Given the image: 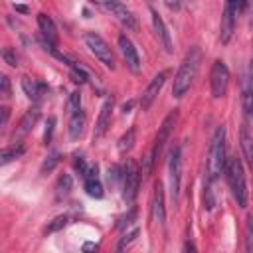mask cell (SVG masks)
Here are the masks:
<instances>
[{"mask_svg": "<svg viewBox=\"0 0 253 253\" xmlns=\"http://www.w3.org/2000/svg\"><path fill=\"white\" fill-rule=\"evenodd\" d=\"M200 63H202V49L198 45H192L186 53V57L182 59L176 75H174V83H172V95L176 99L184 97L186 91L192 87L196 75H198V69H200Z\"/></svg>", "mask_w": 253, "mask_h": 253, "instance_id": "cell-1", "label": "cell"}, {"mask_svg": "<svg viewBox=\"0 0 253 253\" xmlns=\"http://www.w3.org/2000/svg\"><path fill=\"white\" fill-rule=\"evenodd\" d=\"M225 162H227V156H225V126H217L213 136H211V144H210V152H208L206 180L215 182L219 178V174L223 172Z\"/></svg>", "mask_w": 253, "mask_h": 253, "instance_id": "cell-2", "label": "cell"}, {"mask_svg": "<svg viewBox=\"0 0 253 253\" xmlns=\"http://www.w3.org/2000/svg\"><path fill=\"white\" fill-rule=\"evenodd\" d=\"M223 174H225V180H227V186L231 190L233 200L237 202L239 208H245L247 206V184H245V174H243L241 160L237 156H229L227 162H225Z\"/></svg>", "mask_w": 253, "mask_h": 253, "instance_id": "cell-3", "label": "cell"}, {"mask_svg": "<svg viewBox=\"0 0 253 253\" xmlns=\"http://www.w3.org/2000/svg\"><path fill=\"white\" fill-rule=\"evenodd\" d=\"M176 119H178V113H176V111H172L170 115H166V117H164L162 125L158 126V132H156V138H154V142H152V148L148 150V154H146V158H144V168H142V172H144V174H150V172H152L156 158L160 156V152H162L164 144L168 142V138H170V134H172V130H174Z\"/></svg>", "mask_w": 253, "mask_h": 253, "instance_id": "cell-4", "label": "cell"}, {"mask_svg": "<svg viewBox=\"0 0 253 253\" xmlns=\"http://www.w3.org/2000/svg\"><path fill=\"white\" fill-rule=\"evenodd\" d=\"M168 182H170V198L172 204L178 206L182 192V148L176 144L168 156Z\"/></svg>", "mask_w": 253, "mask_h": 253, "instance_id": "cell-5", "label": "cell"}, {"mask_svg": "<svg viewBox=\"0 0 253 253\" xmlns=\"http://www.w3.org/2000/svg\"><path fill=\"white\" fill-rule=\"evenodd\" d=\"M91 4H95L99 10H103L105 14L113 16L117 22H121L125 28L128 30H136V18L134 14L121 2V0H89Z\"/></svg>", "mask_w": 253, "mask_h": 253, "instance_id": "cell-6", "label": "cell"}, {"mask_svg": "<svg viewBox=\"0 0 253 253\" xmlns=\"http://www.w3.org/2000/svg\"><path fill=\"white\" fill-rule=\"evenodd\" d=\"M123 198L128 206L134 204L136 200V194H138V186H140V170H138V164L128 158L125 168H123Z\"/></svg>", "mask_w": 253, "mask_h": 253, "instance_id": "cell-7", "label": "cell"}, {"mask_svg": "<svg viewBox=\"0 0 253 253\" xmlns=\"http://www.w3.org/2000/svg\"><path fill=\"white\" fill-rule=\"evenodd\" d=\"M83 40H85V45L89 47V51L109 69H115V55L109 47V43L97 34V32H85L83 34Z\"/></svg>", "mask_w": 253, "mask_h": 253, "instance_id": "cell-8", "label": "cell"}, {"mask_svg": "<svg viewBox=\"0 0 253 253\" xmlns=\"http://www.w3.org/2000/svg\"><path fill=\"white\" fill-rule=\"evenodd\" d=\"M227 85H229V69L221 59H217V61H213L211 71H210L211 97L213 99H221L227 93Z\"/></svg>", "mask_w": 253, "mask_h": 253, "instance_id": "cell-9", "label": "cell"}, {"mask_svg": "<svg viewBox=\"0 0 253 253\" xmlns=\"http://www.w3.org/2000/svg\"><path fill=\"white\" fill-rule=\"evenodd\" d=\"M166 77H168V71H160V73H156V75L150 79V83L146 85V89L142 91V97H140V109H142V111L150 109V105L156 101L158 93L162 91V87H164V83H166Z\"/></svg>", "mask_w": 253, "mask_h": 253, "instance_id": "cell-10", "label": "cell"}, {"mask_svg": "<svg viewBox=\"0 0 253 253\" xmlns=\"http://www.w3.org/2000/svg\"><path fill=\"white\" fill-rule=\"evenodd\" d=\"M119 47L123 51V57L126 61V67L132 71V73H138L140 71V55L132 43V40L126 36V34H121L119 36Z\"/></svg>", "mask_w": 253, "mask_h": 253, "instance_id": "cell-11", "label": "cell"}, {"mask_svg": "<svg viewBox=\"0 0 253 253\" xmlns=\"http://www.w3.org/2000/svg\"><path fill=\"white\" fill-rule=\"evenodd\" d=\"M113 97H107L101 105V111H99V119H97V125H95V132H93V138L99 140L105 136L107 128L111 126V117H113Z\"/></svg>", "mask_w": 253, "mask_h": 253, "instance_id": "cell-12", "label": "cell"}, {"mask_svg": "<svg viewBox=\"0 0 253 253\" xmlns=\"http://www.w3.org/2000/svg\"><path fill=\"white\" fill-rule=\"evenodd\" d=\"M150 16H152V28H154V34L160 42V45L164 47L166 53H172L174 51V45H172V38H170V32L162 20V16L156 12V10H150Z\"/></svg>", "mask_w": 253, "mask_h": 253, "instance_id": "cell-13", "label": "cell"}, {"mask_svg": "<svg viewBox=\"0 0 253 253\" xmlns=\"http://www.w3.org/2000/svg\"><path fill=\"white\" fill-rule=\"evenodd\" d=\"M150 211H152V221H156L158 225H162L164 219H166V206H164V188H162V182H156L154 184Z\"/></svg>", "mask_w": 253, "mask_h": 253, "instance_id": "cell-14", "label": "cell"}, {"mask_svg": "<svg viewBox=\"0 0 253 253\" xmlns=\"http://www.w3.org/2000/svg\"><path fill=\"white\" fill-rule=\"evenodd\" d=\"M83 188L85 192L91 196V198H103V184H101V178H99V168L97 164L95 166H89V170L85 172L83 176Z\"/></svg>", "mask_w": 253, "mask_h": 253, "instance_id": "cell-15", "label": "cell"}, {"mask_svg": "<svg viewBox=\"0 0 253 253\" xmlns=\"http://www.w3.org/2000/svg\"><path fill=\"white\" fill-rule=\"evenodd\" d=\"M38 28L42 32V38H43V45H55L57 42V30H55V24L51 20V16L47 14H38Z\"/></svg>", "mask_w": 253, "mask_h": 253, "instance_id": "cell-16", "label": "cell"}, {"mask_svg": "<svg viewBox=\"0 0 253 253\" xmlns=\"http://www.w3.org/2000/svg\"><path fill=\"white\" fill-rule=\"evenodd\" d=\"M235 14L231 12V8L225 4L223 8V14H221V22H219V40L221 43H227L233 36V30H235Z\"/></svg>", "mask_w": 253, "mask_h": 253, "instance_id": "cell-17", "label": "cell"}, {"mask_svg": "<svg viewBox=\"0 0 253 253\" xmlns=\"http://www.w3.org/2000/svg\"><path fill=\"white\" fill-rule=\"evenodd\" d=\"M239 144H241V152L247 166L253 170V134L247 130V126H241L239 130Z\"/></svg>", "mask_w": 253, "mask_h": 253, "instance_id": "cell-18", "label": "cell"}, {"mask_svg": "<svg viewBox=\"0 0 253 253\" xmlns=\"http://www.w3.org/2000/svg\"><path fill=\"white\" fill-rule=\"evenodd\" d=\"M22 89H24V93H26L28 99L40 101L42 95H43V91H45V85L42 81L32 79V77H22Z\"/></svg>", "mask_w": 253, "mask_h": 253, "instance_id": "cell-19", "label": "cell"}, {"mask_svg": "<svg viewBox=\"0 0 253 253\" xmlns=\"http://www.w3.org/2000/svg\"><path fill=\"white\" fill-rule=\"evenodd\" d=\"M83 130H85V113H83V109H79L69 115V138H73V140L79 138L83 134Z\"/></svg>", "mask_w": 253, "mask_h": 253, "instance_id": "cell-20", "label": "cell"}, {"mask_svg": "<svg viewBox=\"0 0 253 253\" xmlns=\"http://www.w3.org/2000/svg\"><path fill=\"white\" fill-rule=\"evenodd\" d=\"M38 119H40V109H38V107L28 109V111H26V115L22 117L20 125H18V134H26V132H30V130L36 126Z\"/></svg>", "mask_w": 253, "mask_h": 253, "instance_id": "cell-21", "label": "cell"}, {"mask_svg": "<svg viewBox=\"0 0 253 253\" xmlns=\"http://www.w3.org/2000/svg\"><path fill=\"white\" fill-rule=\"evenodd\" d=\"M71 188H73L71 176H69V174H61V176L57 178V184H55V196H57V200L67 198L69 192H71Z\"/></svg>", "mask_w": 253, "mask_h": 253, "instance_id": "cell-22", "label": "cell"}, {"mask_svg": "<svg viewBox=\"0 0 253 253\" xmlns=\"http://www.w3.org/2000/svg\"><path fill=\"white\" fill-rule=\"evenodd\" d=\"M134 134H136V130H134V128H128V130L119 138L117 148H119L121 154H126V152L132 148V144H134Z\"/></svg>", "mask_w": 253, "mask_h": 253, "instance_id": "cell-23", "label": "cell"}, {"mask_svg": "<svg viewBox=\"0 0 253 253\" xmlns=\"http://www.w3.org/2000/svg\"><path fill=\"white\" fill-rule=\"evenodd\" d=\"M22 154H24V146H22V144H18V146H16V144H12V146H8V148H4V150H2V154H0V158H2V160H0V162H2V164H8L10 160L20 158Z\"/></svg>", "mask_w": 253, "mask_h": 253, "instance_id": "cell-24", "label": "cell"}, {"mask_svg": "<svg viewBox=\"0 0 253 253\" xmlns=\"http://www.w3.org/2000/svg\"><path fill=\"white\" fill-rule=\"evenodd\" d=\"M69 221H71V217H69L67 213H63V215H57V217H53V219L47 223V227H45V233H55V231L63 229V227H65Z\"/></svg>", "mask_w": 253, "mask_h": 253, "instance_id": "cell-25", "label": "cell"}, {"mask_svg": "<svg viewBox=\"0 0 253 253\" xmlns=\"http://www.w3.org/2000/svg\"><path fill=\"white\" fill-rule=\"evenodd\" d=\"M79 109H81V95H79V91H73L67 99V115H71Z\"/></svg>", "mask_w": 253, "mask_h": 253, "instance_id": "cell-26", "label": "cell"}, {"mask_svg": "<svg viewBox=\"0 0 253 253\" xmlns=\"http://www.w3.org/2000/svg\"><path fill=\"white\" fill-rule=\"evenodd\" d=\"M71 69V79L75 81V83H79V85H83V83H87V73H85V69L83 67H79V65H71L69 67Z\"/></svg>", "mask_w": 253, "mask_h": 253, "instance_id": "cell-27", "label": "cell"}, {"mask_svg": "<svg viewBox=\"0 0 253 253\" xmlns=\"http://www.w3.org/2000/svg\"><path fill=\"white\" fill-rule=\"evenodd\" d=\"M225 4L231 8V12L235 16H241L245 12V8H247V0H225Z\"/></svg>", "mask_w": 253, "mask_h": 253, "instance_id": "cell-28", "label": "cell"}, {"mask_svg": "<svg viewBox=\"0 0 253 253\" xmlns=\"http://www.w3.org/2000/svg\"><path fill=\"white\" fill-rule=\"evenodd\" d=\"M0 95H2V99H10V95H12L10 79H8V75H6V73H2V75H0Z\"/></svg>", "mask_w": 253, "mask_h": 253, "instance_id": "cell-29", "label": "cell"}, {"mask_svg": "<svg viewBox=\"0 0 253 253\" xmlns=\"http://www.w3.org/2000/svg\"><path fill=\"white\" fill-rule=\"evenodd\" d=\"M2 59H4L8 65H12V67L18 65V55H16V51H14L12 47H2Z\"/></svg>", "mask_w": 253, "mask_h": 253, "instance_id": "cell-30", "label": "cell"}, {"mask_svg": "<svg viewBox=\"0 0 253 253\" xmlns=\"http://www.w3.org/2000/svg\"><path fill=\"white\" fill-rule=\"evenodd\" d=\"M136 237H138V229H132L130 233H126V235H125V237L119 241L117 249H119V251H123V249H125V247H128V245H130V243H132Z\"/></svg>", "mask_w": 253, "mask_h": 253, "instance_id": "cell-31", "label": "cell"}, {"mask_svg": "<svg viewBox=\"0 0 253 253\" xmlns=\"http://www.w3.org/2000/svg\"><path fill=\"white\" fill-rule=\"evenodd\" d=\"M53 126H55V117H49L45 123V130H43V142L49 144L51 142V134H53Z\"/></svg>", "mask_w": 253, "mask_h": 253, "instance_id": "cell-32", "label": "cell"}, {"mask_svg": "<svg viewBox=\"0 0 253 253\" xmlns=\"http://www.w3.org/2000/svg\"><path fill=\"white\" fill-rule=\"evenodd\" d=\"M57 162H59V156L53 152V154H51V156H47V160L43 162V166H42V172H45V170H47V172H49V170H53V166H55Z\"/></svg>", "mask_w": 253, "mask_h": 253, "instance_id": "cell-33", "label": "cell"}, {"mask_svg": "<svg viewBox=\"0 0 253 253\" xmlns=\"http://www.w3.org/2000/svg\"><path fill=\"white\" fill-rule=\"evenodd\" d=\"M73 166H75V170L79 172V176H81V178H83V176H85V172L89 170V166H87V162H85V158H81V156H79V158H75V162H73Z\"/></svg>", "mask_w": 253, "mask_h": 253, "instance_id": "cell-34", "label": "cell"}, {"mask_svg": "<svg viewBox=\"0 0 253 253\" xmlns=\"http://www.w3.org/2000/svg\"><path fill=\"white\" fill-rule=\"evenodd\" d=\"M253 249V219H247V251Z\"/></svg>", "mask_w": 253, "mask_h": 253, "instance_id": "cell-35", "label": "cell"}, {"mask_svg": "<svg viewBox=\"0 0 253 253\" xmlns=\"http://www.w3.org/2000/svg\"><path fill=\"white\" fill-rule=\"evenodd\" d=\"M0 113H2V119H0V126H6V123H8V117H10V109H8V107H2V109H0Z\"/></svg>", "mask_w": 253, "mask_h": 253, "instance_id": "cell-36", "label": "cell"}, {"mask_svg": "<svg viewBox=\"0 0 253 253\" xmlns=\"http://www.w3.org/2000/svg\"><path fill=\"white\" fill-rule=\"evenodd\" d=\"M164 4H166L170 10H174V12L180 10V0H164Z\"/></svg>", "mask_w": 253, "mask_h": 253, "instance_id": "cell-37", "label": "cell"}, {"mask_svg": "<svg viewBox=\"0 0 253 253\" xmlns=\"http://www.w3.org/2000/svg\"><path fill=\"white\" fill-rule=\"evenodd\" d=\"M83 251H97V243H85Z\"/></svg>", "mask_w": 253, "mask_h": 253, "instance_id": "cell-38", "label": "cell"}, {"mask_svg": "<svg viewBox=\"0 0 253 253\" xmlns=\"http://www.w3.org/2000/svg\"><path fill=\"white\" fill-rule=\"evenodd\" d=\"M134 215H136V211H134V210H132V211H130V213H128V215H126V219H132V217H134ZM128 223H130V221H126V225H128ZM123 225H125V221H121V223H119V225H117V227H123Z\"/></svg>", "mask_w": 253, "mask_h": 253, "instance_id": "cell-39", "label": "cell"}, {"mask_svg": "<svg viewBox=\"0 0 253 253\" xmlns=\"http://www.w3.org/2000/svg\"><path fill=\"white\" fill-rule=\"evenodd\" d=\"M14 8H16L18 12H28V8H26V6H14Z\"/></svg>", "mask_w": 253, "mask_h": 253, "instance_id": "cell-40", "label": "cell"}]
</instances>
